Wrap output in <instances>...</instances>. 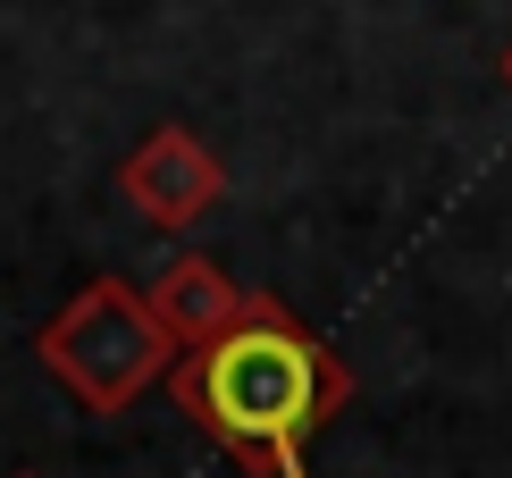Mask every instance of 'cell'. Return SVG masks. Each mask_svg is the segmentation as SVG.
Returning a JSON list of instances; mask_svg holds the SVG:
<instances>
[{"label":"cell","mask_w":512,"mask_h":478,"mask_svg":"<svg viewBox=\"0 0 512 478\" xmlns=\"http://www.w3.org/2000/svg\"><path fill=\"white\" fill-rule=\"evenodd\" d=\"M118 185H126V202H135L152 227H194L227 193V168L210 160V143L194 135V126H160V135H143L135 151H126Z\"/></svg>","instance_id":"cell-3"},{"label":"cell","mask_w":512,"mask_h":478,"mask_svg":"<svg viewBox=\"0 0 512 478\" xmlns=\"http://www.w3.org/2000/svg\"><path fill=\"white\" fill-rule=\"evenodd\" d=\"M42 361L51 378L68 386L84 411H135L152 386L177 378V344L160 336L152 319V294H135L126 277H93L68 311L42 328Z\"/></svg>","instance_id":"cell-2"},{"label":"cell","mask_w":512,"mask_h":478,"mask_svg":"<svg viewBox=\"0 0 512 478\" xmlns=\"http://www.w3.org/2000/svg\"><path fill=\"white\" fill-rule=\"evenodd\" d=\"M504 76H512V51H504Z\"/></svg>","instance_id":"cell-5"},{"label":"cell","mask_w":512,"mask_h":478,"mask_svg":"<svg viewBox=\"0 0 512 478\" xmlns=\"http://www.w3.org/2000/svg\"><path fill=\"white\" fill-rule=\"evenodd\" d=\"M168 395L185 403V420L252 478H311V437L353 403V369L319 344L286 302L252 294L244 319L219 344L177 361Z\"/></svg>","instance_id":"cell-1"},{"label":"cell","mask_w":512,"mask_h":478,"mask_svg":"<svg viewBox=\"0 0 512 478\" xmlns=\"http://www.w3.org/2000/svg\"><path fill=\"white\" fill-rule=\"evenodd\" d=\"M26 478H34V470H26Z\"/></svg>","instance_id":"cell-6"},{"label":"cell","mask_w":512,"mask_h":478,"mask_svg":"<svg viewBox=\"0 0 512 478\" xmlns=\"http://www.w3.org/2000/svg\"><path fill=\"white\" fill-rule=\"evenodd\" d=\"M244 286L219 269V260H202V252H177L160 269V286H152V319H160V336L177 344V361L185 353H202V344H219L227 328L244 319Z\"/></svg>","instance_id":"cell-4"}]
</instances>
